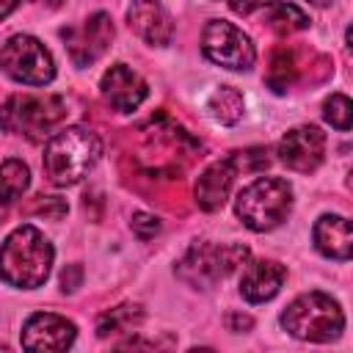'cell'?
Masks as SVG:
<instances>
[{"label":"cell","mask_w":353,"mask_h":353,"mask_svg":"<svg viewBox=\"0 0 353 353\" xmlns=\"http://www.w3.org/2000/svg\"><path fill=\"white\" fill-rule=\"evenodd\" d=\"M50 268H52V245L30 223L17 226L0 245V279L8 287L36 290L47 281Z\"/></svg>","instance_id":"cell-1"},{"label":"cell","mask_w":353,"mask_h":353,"mask_svg":"<svg viewBox=\"0 0 353 353\" xmlns=\"http://www.w3.org/2000/svg\"><path fill=\"white\" fill-rule=\"evenodd\" d=\"M102 154V141L94 130L88 127H66L55 135H50L47 146H44V174L52 185L66 188L80 182L99 160Z\"/></svg>","instance_id":"cell-2"},{"label":"cell","mask_w":353,"mask_h":353,"mask_svg":"<svg viewBox=\"0 0 353 353\" xmlns=\"http://www.w3.org/2000/svg\"><path fill=\"white\" fill-rule=\"evenodd\" d=\"M281 325L295 339L306 342H331L345 331V314L339 303L325 292H303L284 312Z\"/></svg>","instance_id":"cell-3"},{"label":"cell","mask_w":353,"mask_h":353,"mask_svg":"<svg viewBox=\"0 0 353 353\" xmlns=\"http://www.w3.org/2000/svg\"><path fill=\"white\" fill-rule=\"evenodd\" d=\"M66 119V102L55 94H14L0 105V127L28 141H44Z\"/></svg>","instance_id":"cell-4"},{"label":"cell","mask_w":353,"mask_h":353,"mask_svg":"<svg viewBox=\"0 0 353 353\" xmlns=\"http://www.w3.org/2000/svg\"><path fill=\"white\" fill-rule=\"evenodd\" d=\"M292 207V188L281 176H259L245 185L234 199V212L251 232L276 229Z\"/></svg>","instance_id":"cell-5"},{"label":"cell","mask_w":353,"mask_h":353,"mask_svg":"<svg viewBox=\"0 0 353 353\" xmlns=\"http://www.w3.org/2000/svg\"><path fill=\"white\" fill-rule=\"evenodd\" d=\"M0 69L22 85H47L55 77L50 50L28 33H17L0 47Z\"/></svg>","instance_id":"cell-6"},{"label":"cell","mask_w":353,"mask_h":353,"mask_svg":"<svg viewBox=\"0 0 353 353\" xmlns=\"http://www.w3.org/2000/svg\"><path fill=\"white\" fill-rule=\"evenodd\" d=\"M248 259L245 245H212L193 243L185 259L179 262V276L193 287H210L218 279H226Z\"/></svg>","instance_id":"cell-7"},{"label":"cell","mask_w":353,"mask_h":353,"mask_svg":"<svg viewBox=\"0 0 353 353\" xmlns=\"http://www.w3.org/2000/svg\"><path fill=\"white\" fill-rule=\"evenodd\" d=\"M201 52L232 72H245L254 66L256 61V50L251 44V39L232 22L226 19H210L201 30Z\"/></svg>","instance_id":"cell-8"},{"label":"cell","mask_w":353,"mask_h":353,"mask_svg":"<svg viewBox=\"0 0 353 353\" xmlns=\"http://www.w3.org/2000/svg\"><path fill=\"white\" fill-rule=\"evenodd\" d=\"M61 39L69 50V58L74 66H91L97 58L105 55L113 39V22L108 14H94L83 19L80 25H69L61 30Z\"/></svg>","instance_id":"cell-9"},{"label":"cell","mask_w":353,"mask_h":353,"mask_svg":"<svg viewBox=\"0 0 353 353\" xmlns=\"http://www.w3.org/2000/svg\"><path fill=\"white\" fill-rule=\"evenodd\" d=\"M279 157L287 168L298 174H309L325 157V135L312 124L295 127L279 141Z\"/></svg>","instance_id":"cell-10"},{"label":"cell","mask_w":353,"mask_h":353,"mask_svg":"<svg viewBox=\"0 0 353 353\" xmlns=\"http://www.w3.org/2000/svg\"><path fill=\"white\" fill-rule=\"evenodd\" d=\"M74 323L55 312H36L22 325L25 350H66L74 342Z\"/></svg>","instance_id":"cell-11"},{"label":"cell","mask_w":353,"mask_h":353,"mask_svg":"<svg viewBox=\"0 0 353 353\" xmlns=\"http://www.w3.org/2000/svg\"><path fill=\"white\" fill-rule=\"evenodd\" d=\"M99 91H102L105 102H108L113 110L130 113V110H135V108L146 99L149 85H146V80H143L138 72H132L127 63H113V66L102 74Z\"/></svg>","instance_id":"cell-12"},{"label":"cell","mask_w":353,"mask_h":353,"mask_svg":"<svg viewBox=\"0 0 353 353\" xmlns=\"http://www.w3.org/2000/svg\"><path fill=\"white\" fill-rule=\"evenodd\" d=\"M127 25L152 47H165L174 36L171 14L160 0H132V6L127 8Z\"/></svg>","instance_id":"cell-13"},{"label":"cell","mask_w":353,"mask_h":353,"mask_svg":"<svg viewBox=\"0 0 353 353\" xmlns=\"http://www.w3.org/2000/svg\"><path fill=\"white\" fill-rule=\"evenodd\" d=\"M287 279V270L284 265L273 262V259H256L251 262L245 270H243V279H240V295L248 301V303H265L270 301L281 284Z\"/></svg>","instance_id":"cell-14"},{"label":"cell","mask_w":353,"mask_h":353,"mask_svg":"<svg viewBox=\"0 0 353 353\" xmlns=\"http://www.w3.org/2000/svg\"><path fill=\"white\" fill-rule=\"evenodd\" d=\"M234 174H237L234 157L218 160V163H212L210 168H204V174H201L199 182H196V204H199L201 210H207V212L223 207L226 199H229Z\"/></svg>","instance_id":"cell-15"},{"label":"cell","mask_w":353,"mask_h":353,"mask_svg":"<svg viewBox=\"0 0 353 353\" xmlns=\"http://www.w3.org/2000/svg\"><path fill=\"white\" fill-rule=\"evenodd\" d=\"M314 245L323 256L328 259H339V262H347L350 254H353V232H350V221L342 218V215H323L314 229Z\"/></svg>","instance_id":"cell-16"},{"label":"cell","mask_w":353,"mask_h":353,"mask_svg":"<svg viewBox=\"0 0 353 353\" xmlns=\"http://www.w3.org/2000/svg\"><path fill=\"white\" fill-rule=\"evenodd\" d=\"M30 171L22 160H6L0 163V215L28 190Z\"/></svg>","instance_id":"cell-17"},{"label":"cell","mask_w":353,"mask_h":353,"mask_svg":"<svg viewBox=\"0 0 353 353\" xmlns=\"http://www.w3.org/2000/svg\"><path fill=\"white\" fill-rule=\"evenodd\" d=\"M143 320V312L138 303H121L105 314H99L97 320V334L105 339V336H113V334H127L132 331L138 323Z\"/></svg>","instance_id":"cell-18"},{"label":"cell","mask_w":353,"mask_h":353,"mask_svg":"<svg viewBox=\"0 0 353 353\" xmlns=\"http://www.w3.org/2000/svg\"><path fill=\"white\" fill-rule=\"evenodd\" d=\"M243 108H245L243 94H240L237 88H232V85L215 88L212 97H210V102H207V110H210L212 119L221 121V124H237L240 116H243Z\"/></svg>","instance_id":"cell-19"},{"label":"cell","mask_w":353,"mask_h":353,"mask_svg":"<svg viewBox=\"0 0 353 353\" xmlns=\"http://www.w3.org/2000/svg\"><path fill=\"white\" fill-rule=\"evenodd\" d=\"M268 25H270V30H276L279 36H290V33H295V30L309 28V17H306L298 6H292V3H279V6L270 8Z\"/></svg>","instance_id":"cell-20"},{"label":"cell","mask_w":353,"mask_h":353,"mask_svg":"<svg viewBox=\"0 0 353 353\" xmlns=\"http://www.w3.org/2000/svg\"><path fill=\"white\" fill-rule=\"evenodd\" d=\"M295 80V61H292V52L287 50H276L273 58H270V66H268V85L276 91V94H284Z\"/></svg>","instance_id":"cell-21"},{"label":"cell","mask_w":353,"mask_h":353,"mask_svg":"<svg viewBox=\"0 0 353 353\" xmlns=\"http://www.w3.org/2000/svg\"><path fill=\"white\" fill-rule=\"evenodd\" d=\"M323 116L334 130L347 132L350 124H353V105H350V99L345 94H331L325 99V105H323Z\"/></svg>","instance_id":"cell-22"},{"label":"cell","mask_w":353,"mask_h":353,"mask_svg":"<svg viewBox=\"0 0 353 353\" xmlns=\"http://www.w3.org/2000/svg\"><path fill=\"white\" fill-rule=\"evenodd\" d=\"M66 210L69 207L61 196H36V201L28 207L30 215H47V218H63Z\"/></svg>","instance_id":"cell-23"},{"label":"cell","mask_w":353,"mask_h":353,"mask_svg":"<svg viewBox=\"0 0 353 353\" xmlns=\"http://www.w3.org/2000/svg\"><path fill=\"white\" fill-rule=\"evenodd\" d=\"M132 232L141 240H149V237H154L160 232V221L154 215H149V212H135L132 215Z\"/></svg>","instance_id":"cell-24"},{"label":"cell","mask_w":353,"mask_h":353,"mask_svg":"<svg viewBox=\"0 0 353 353\" xmlns=\"http://www.w3.org/2000/svg\"><path fill=\"white\" fill-rule=\"evenodd\" d=\"M268 3H273V0H229V8L234 14H240V17H245V14H251V11H256V8L268 6Z\"/></svg>","instance_id":"cell-25"},{"label":"cell","mask_w":353,"mask_h":353,"mask_svg":"<svg viewBox=\"0 0 353 353\" xmlns=\"http://www.w3.org/2000/svg\"><path fill=\"white\" fill-rule=\"evenodd\" d=\"M229 328H232V331L251 328V317H243V314H229Z\"/></svg>","instance_id":"cell-26"},{"label":"cell","mask_w":353,"mask_h":353,"mask_svg":"<svg viewBox=\"0 0 353 353\" xmlns=\"http://www.w3.org/2000/svg\"><path fill=\"white\" fill-rule=\"evenodd\" d=\"M19 3H22V0H0V19H6Z\"/></svg>","instance_id":"cell-27"},{"label":"cell","mask_w":353,"mask_h":353,"mask_svg":"<svg viewBox=\"0 0 353 353\" xmlns=\"http://www.w3.org/2000/svg\"><path fill=\"white\" fill-rule=\"evenodd\" d=\"M39 3H44V6H50V8H58L63 0H39Z\"/></svg>","instance_id":"cell-28"}]
</instances>
